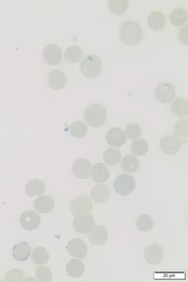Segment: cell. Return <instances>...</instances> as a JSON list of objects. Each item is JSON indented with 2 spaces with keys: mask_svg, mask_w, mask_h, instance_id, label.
Instances as JSON below:
<instances>
[{
  "mask_svg": "<svg viewBox=\"0 0 188 282\" xmlns=\"http://www.w3.org/2000/svg\"><path fill=\"white\" fill-rule=\"evenodd\" d=\"M120 39L128 46L138 45L143 38V30L141 26L133 21L124 22L120 28Z\"/></svg>",
  "mask_w": 188,
  "mask_h": 282,
  "instance_id": "1",
  "label": "cell"
},
{
  "mask_svg": "<svg viewBox=\"0 0 188 282\" xmlns=\"http://www.w3.org/2000/svg\"><path fill=\"white\" fill-rule=\"evenodd\" d=\"M84 118L89 126L93 128L101 127L108 118L107 108L100 104H91L84 110Z\"/></svg>",
  "mask_w": 188,
  "mask_h": 282,
  "instance_id": "2",
  "label": "cell"
},
{
  "mask_svg": "<svg viewBox=\"0 0 188 282\" xmlns=\"http://www.w3.org/2000/svg\"><path fill=\"white\" fill-rule=\"evenodd\" d=\"M80 71L87 78H96L103 71V61L99 56L89 55L81 63Z\"/></svg>",
  "mask_w": 188,
  "mask_h": 282,
  "instance_id": "3",
  "label": "cell"
},
{
  "mask_svg": "<svg viewBox=\"0 0 188 282\" xmlns=\"http://www.w3.org/2000/svg\"><path fill=\"white\" fill-rule=\"evenodd\" d=\"M113 188L118 194L127 196L134 191L136 188V181L129 174H120L115 178Z\"/></svg>",
  "mask_w": 188,
  "mask_h": 282,
  "instance_id": "4",
  "label": "cell"
},
{
  "mask_svg": "<svg viewBox=\"0 0 188 282\" xmlns=\"http://www.w3.org/2000/svg\"><path fill=\"white\" fill-rule=\"evenodd\" d=\"M176 97V88L170 82L160 83L154 90V98L162 104L171 103Z\"/></svg>",
  "mask_w": 188,
  "mask_h": 282,
  "instance_id": "5",
  "label": "cell"
},
{
  "mask_svg": "<svg viewBox=\"0 0 188 282\" xmlns=\"http://www.w3.org/2000/svg\"><path fill=\"white\" fill-rule=\"evenodd\" d=\"M93 209V204L88 196L80 195L74 198L70 203V211L74 216H83L90 214Z\"/></svg>",
  "mask_w": 188,
  "mask_h": 282,
  "instance_id": "6",
  "label": "cell"
},
{
  "mask_svg": "<svg viewBox=\"0 0 188 282\" xmlns=\"http://www.w3.org/2000/svg\"><path fill=\"white\" fill-rule=\"evenodd\" d=\"M43 58L49 66H57L63 60V51L57 44H48L43 50Z\"/></svg>",
  "mask_w": 188,
  "mask_h": 282,
  "instance_id": "7",
  "label": "cell"
},
{
  "mask_svg": "<svg viewBox=\"0 0 188 282\" xmlns=\"http://www.w3.org/2000/svg\"><path fill=\"white\" fill-rule=\"evenodd\" d=\"M159 146L164 153L168 155H175L181 150L182 142L177 136L168 135L160 140Z\"/></svg>",
  "mask_w": 188,
  "mask_h": 282,
  "instance_id": "8",
  "label": "cell"
},
{
  "mask_svg": "<svg viewBox=\"0 0 188 282\" xmlns=\"http://www.w3.org/2000/svg\"><path fill=\"white\" fill-rule=\"evenodd\" d=\"M96 226V220L93 215L87 214L83 216H77L74 220V228L79 234H89V232Z\"/></svg>",
  "mask_w": 188,
  "mask_h": 282,
  "instance_id": "9",
  "label": "cell"
},
{
  "mask_svg": "<svg viewBox=\"0 0 188 282\" xmlns=\"http://www.w3.org/2000/svg\"><path fill=\"white\" fill-rule=\"evenodd\" d=\"M69 254L76 259H85L88 254L87 244L80 238H73L67 244Z\"/></svg>",
  "mask_w": 188,
  "mask_h": 282,
  "instance_id": "10",
  "label": "cell"
},
{
  "mask_svg": "<svg viewBox=\"0 0 188 282\" xmlns=\"http://www.w3.org/2000/svg\"><path fill=\"white\" fill-rule=\"evenodd\" d=\"M20 223L21 226L27 230V231H35L37 230L40 223H41V218L39 216L38 212L28 210L25 211L20 217Z\"/></svg>",
  "mask_w": 188,
  "mask_h": 282,
  "instance_id": "11",
  "label": "cell"
},
{
  "mask_svg": "<svg viewBox=\"0 0 188 282\" xmlns=\"http://www.w3.org/2000/svg\"><path fill=\"white\" fill-rule=\"evenodd\" d=\"M145 258L150 265H158L164 259V249L158 243H152L146 248Z\"/></svg>",
  "mask_w": 188,
  "mask_h": 282,
  "instance_id": "12",
  "label": "cell"
},
{
  "mask_svg": "<svg viewBox=\"0 0 188 282\" xmlns=\"http://www.w3.org/2000/svg\"><path fill=\"white\" fill-rule=\"evenodd\" d=\"M91 169H92V164L90 163L89 160L84 158L76 159L72 167L74 175L80 180L88 179L91 175Z\"/></svg>",
  "mask_w": 188,
  "mask_h": 282,
  "instance_id": "13",
  "label": "cell"
},
{
  "mask_svg": "<svg viewBox=\"0 0 188 282\" xmlns=\"http://www.w3.org/2000/svg\"><path fill=\"white\" fill-rule=\"evenodd\" d=\"M89 240L93 245L99 246L105 244L109 239V233L103 226H95L89 232Z\"/></svg>",
  "mask_w": 188,
  "mask_h": 282,
  "instance_id": "14",
  "label": "cell"
},
{
  "mask_svg": "<svg viewBox=\"0 0 188 282\" xmlns=\"http://www.w3.org/2000/svg\"><path fill=\"white\" fill-rule=\"evenodd\" d=\"M68 82V77L64 71L54 70L48 73V83L50 88L54 90H61L66 87Z\"/></svg>",
  "mask_w": 188,
  "mask_h": 282,
  "instance_id": "15",
  "label": "cell"
},
{
  "mask_svg": "<svg viewBox=\"0 0 188 282\" xmlns=\"http://www.w3.org/2000/svg\"><path fill=\"white\" fill-rule=\"evenodd\" d=\"M127 140V136L125 134V131H123L121 128L114 127L108 131L107 133V141L110 145H113L114 147H120L125 144Z\"/></svg>",
  "mask_w": 188,
  "mask_h": 282,
  "instance_id": "16",
  "label": "cell"
},
{
  "mask_svg": "<svg viewBox=\"0 0 188 282\" xmlns=\"http://www.w3.org/2000/svg\"><path fill=\"white\" fill-rule=\"evenodd\" d=\"M90 195H91V199L94 202L102 204L110 198L111 190H110L109 187L106 185H98V186H95L91 189Z\"/></svg>",
  "mask_w": 188,
  "mask_h": 282,
  "instance_id": "17",
  "label": "cell"
},
{
  "mask_svg": "<svg viewBox=\"0 0 188 282\" xmlns=\"http://www.w3.org/2000/svg\"><path fill=\"white\" fill-rule=\"evenodd\" d=\"M12 255L18 262H26L32 255V248L27 242H19L12 249Z\"/></svg>",
  "mask_w": 188,
  "mask_h": 282,
  "instance_id": "18",
  "label": "cell"
},
{
  "mask_svg": "<svg viewBox=\"0 0 188 282\" xmlns=\"http://www.w3.org/2000/svg\"><path fill=\"white\" fill-rule=\"evenodd\" d=\"M166 16L160 11H152L148 18V25L153 31L163 30L166 27Z\"/></svg>",
  "mask_w": 188,
  "mask_h": 282,
  "instance_id": "19",
  "label": "cell"
},
{
  "mask_svg": "<svg viewBox=\"0 0 188 282\" xmlns=\"http://www.w3.org/2000/svg\"><path fill=\"white\" fill-rule=\"evenodd\" d=\"M91 175H92V178L95 182H97L99 184H103L110 179L111 172L108 169L107 165H105L103 163H95L92 166Z\"/></svg>",
  "mask_w": 188,
  "mask_h": 282,
  "instance_id": "20",
  "label": "cell"
},
{
  "mask_svg": "<svg viewBox=\"0 0 188 282\" xmlns=\"http://www.w3.org/2000/svg\"><path fill=\"white\" fill-rule=\"evenodd\" d=\"M55 207V200L50 195H40L35 201V208L42 214L50 213Z\"/></svg>",
  "mask_w": 188,
  "mask_h": 282,
  "instance_id": "21",
  "label": "cell"
},
{
  "mask_svg": "<svg viewBox=\"0 0 188 282\" xmlns=\"http://www.w3.org/2000/svg\"><path fill=\"white\" fill-rule=\"evenodd\" d=\"M45 190H46L45 184L43 183V181H41L39 179L31 180L26 185V193L32 197L33 196H40V195L44 194Z\"/></svg>",
  "mask_w": 188,
  "mask_h": 282,
  "instance_id": "22",
  "label": "cell"
},
{
  "mask_svg": "<svg viewBox=\"0 0 188 282\" xmlns=\"http://www.w3.org/2000/svg\"><path fill=\"white\" fill-rule=\"evenodd\" d=\"M66 271L71 278L78 279L83 275L85 271V265L80 259H74L67 264Z\"/></svg>",
  "mask_w": 188,
  "mask_h": 282,
  "instance_id": "23",
  "label": "cell"
},
{
  "mask_svg": "<svg viewBox=\"0 0 188 282\" xmlns=\"http://www.w3.org/2000/svg\"><path fill=\"white\" fill-rule=\"evenodd\" d=\"M121 168L125 173H134L140 168V160L133 154L125 155L121 161Z\"/></svg>",
  "mask_w": 188,
  "mask_h": 282,
  "instance_id": "24",
  "label": "cell"
},
{
  "mask_svg": "<svg viewBox=\"0 0 188 282\" xmlns=\"http://www.w3.org/2000/svg\"><path fill=\"white\" fill-rule=\"evenodd\" d=\"M188 20V12L184 8H176L170 14V22L175 27L184 26Z\"/></svg>",
  "mask_w": 188,
  "mask_h": 282,
  "instance_id": "25",
  "label": "cell"
},
{
  "mask_svg": "<svg viewBox=\"0 0 188 282\" xmlns=\"http://www.w3.org/2000/svg\"><path fill=\"white\" fill-rule=\"evenodd\" d=\"M172 112L179 118H183L187 116L188 113V102L187 99L179 98L173 101L171 106Z\"/></svg>",
  "mask_w": 188,
  "mask_h": 282,
  "instance_id": "26",
  "label": "cell"
},
{
  "mask_svg": "<svg viewBox=\"0 0 188 282\" xmlns=\"http://www.w3.org/2000/svg\"><path fill=\"white\" fill-rule=\"evenodd\" d=\"M65 59L71 64H77L83 57V52L78 45H73L66 49Z\"/></svg>",
  "mask_w": 188,
  "mask_h": 282,
  "instance_id": "27",
  "label": "cell"
},
{
  "mask_svg": "<svg viewBox=\"0 0 188 282\" xmlns=\"http://www.w3.org/2000/svg\"><path fill=\"white\" fill-rule=\"evenodd\" d=\"M131 151L136 156H144L150 149L149 142L145 139H137L131 143Z\"/></svg>",
  "mask_w": 188,
  "mask_h": 282,
  "instance_id": "28",
  "label": "cell"
},
{
  "mask_svg": "<svg viewBox=\"0 0 188 282\" xmlns=\"http://www.w3.org/2000/svg\"><path fill=\"white\" fill-rule=\"evenodd\" d=\"M136 226L139 231L143 233H149L153 228V219L148 214H142L137 218Z\"/></svg>",
  "mask_w": 188,
  "mask_h": 282,
  "instance_id": "29",
  "label": "cell"
},
{
  "mask_svg": "<svg viewBox=\"0 0 188 282\" xmlns=\"http://www.w3.org/2000/svg\"><path fill=\"white\" fill-rule=\"evenodd\" d=\"M33 262L37 265H45L49 262V253L46 248L44 247H37L33 250L32 253Z\"/></svg>",
  "mask_w": 188,
  "mask_h": 282,
  "instance_id": "30",
  "label": "cell"
},
{
  "mask_svg": "<svg viewBox=\"0 0 188 282\" xmlns=\"http://www.w3.org/2000/svg\"><path fill=\"white\" fill-rule=\"evenodd\" d=\"M121 152L117 147H111L104 153V161L110 166L116 165L121 160Z\"/></svg>",
  "mask_w": 188,
  "mask_h": 282,
  "instance_id": "31",
  "label": "cell"
},
{
  "mask_svg": "<svg viewBox=\"0 0 188 282\" xmlns=\"http://www.w3.org/2000/svg\"><path fill=\"white\" fill-rule=\"evenodd\" d=\"M88 132V127L83 121H75L70 126L71 136L74 138H83Z\"/></svg>",
  "mask_w": 188,
  "mask_h": 282,
  "instance_id": "32",
  "label": "cell"
},
{
  "mask_svg": "<svg viewBox=\"0 0 188 282\" xmlns=\"http://www.w3.org/2000/svg\"><path fill=\"white\" fill-rule=\"evenodd\" d=\"M109 7L113 13L120 15V14L125 13L128 10L129 1H127V0H121V1L112 0L109 2Z\"/></svg>",
  "mask_w": 188,
  "mask_h": 282,
  "instance_id": "33",
  "label": "cell"
},
{
  "mask_svg": "<svg viewBox=\"0 0 188 282\" xmlns=\"http://www.w3.org/2000/svg\"><path fill=\"white\" fill-rule=\"evenodd\" d=\"M125 134L127 136V138L131 139V140H137L141 137L142 135V129L141 126L137 123V122H133L130 123L126 126V130H125Z\"/></svg>",
  "mask_w": 188,
  "mask_h": 282,
  "instance_id": "34",
  "label": "cell"
},
{
  "mask_svg": "<svg viewBox=\"0 0 188 282\" xmlns=\"http://www.w3.org/2000/svg\"><path fill=\"white\" fill-rule=\"evenodd\" d=\"M36 276L38 282H50L52 281V272L48 267H38L36 271Z\"/></svg>",
  "mask_w": 188,
  "mask_h": 282,
  "instance_id": "35",
  "label": "cell"
},
{
  "mask_svg": "<svg viewBox=\"0 0 188 282\" xmlns=\"http://www.w3.org/2000/svg\"><path fill=\"white\" fill-rule=\"evenodd\" d=\"M25 273L21 269H13L6 274L4 279L5 282H19L23 281Z\"/></svg>",
  "mask_w": 188,
  "mask_h": 282,
  "instance_id": "36",
  "label": "cell"
},
{
  "mask_svg": "<svg viewBox=\"0 0 188 282\" xmlns=\"http://www.w3.org/2000/svg\"><path fill=\"white\" fill-rule=\"evenodd\" d=\"M175 132L178 136L187 137L188 136V120L182 119L179 122H177Z\"/></svg>",
  "mask_w": 188,
  "mask_h": 282,
  "instance_id": "37",
  "label": "cell"
}]
</instances>
